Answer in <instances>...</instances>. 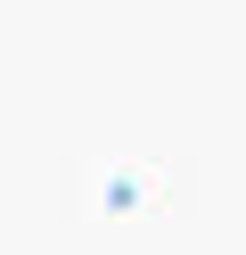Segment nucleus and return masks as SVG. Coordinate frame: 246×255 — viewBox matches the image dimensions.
<instances>
[]
</instances>
